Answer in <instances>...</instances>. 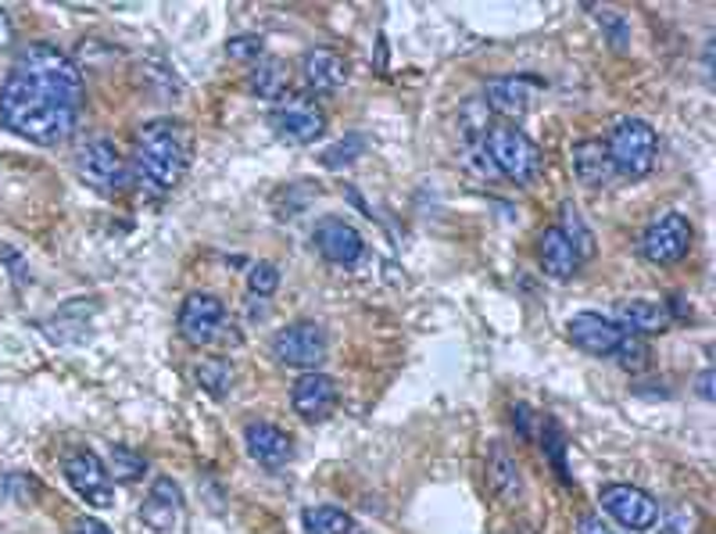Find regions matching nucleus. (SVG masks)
<instances>
[{"instance_id":"obj_1","label":"nucleus","mask_w":716,"mask_h":534,"mask_svg":"<svg viewBox=\"0 0 716 534\" xmlns=\"http://www.w3.org/2000/svg\"><path fill=\"white\" fill-rule=\"evenodd\" d=\"M83 97L75 58L51 43H29L0 83V126L40 147L69 144L80 126Z\"/></svg>"},{"instance_id":"obj_2","label":"nucleus","mask_w":716,"mask_h":534,"mask_svg":"<svg viewBox=\"0 0 716 534\" xmlns=\"http://www.w3.org/2000/svg\"><path fill=\"white\" fill-rule=\"evenodd\" d=\"M190 165V136L173 119L144 122L136 133V179L144 183L151 194H165L179 187Z\"/></svg>"},{"instance_id":"obj_3","label":"nucleus","mask_w":716,"mask_h":534,"mask_svg":"<svg viewBox=\"0 0 716 534\" xmlns=\"http://www.w3.org/2000/svg\"><path fill=\"white\" fill-rule=\"evenodd\" d=\"M480 147L487 162H491V170L498 176L512 179L516 187H535L541 179V170H544L541 147L530 141V133L512 126V122H491Z\"/></svg>"},{"instance_id":"obj_4","label":"nucleus","mask_w":716,"mask_h":534,"mask_svg":"<svg viewBox=\"0 0 716 534\" xmlns=\"http://www.w3.org/2000/svg\"><path fill=\"white\" fill-rule=\"evenodd\" d=\"M605 155L613 162V173L627 179H645L660 155V136L645 119H620L605 141Z\"/></svg>"},{"instance_id":"obj_5","label":"nucleus","mask_w":716,"mask_h":534,"mask_svg":"<svg viewBox=\"0 0 716 534\" xmlns=\"http://www.w3.org/2000/svg\"><path fill=\"white\" fill-rule=\"evenodd\" d=\"M61 474H65L69 487L86 506L108 510L115 502V481L108 477V466H104V460L94 449H83V445L69 449L61 455Z\"/></svg>"},{"instance_id":"obj_6","label":"nucleus","mask_w":716,"mask_h":534,"mask_svg":"<svg viewBox=\"0 0 716 534\" xmlns=\"http://www.w3.org/2000/svg\"><path fill=\"white\" fill-rule=\"evenodd\" d=\"M75 173H80L86 187H94L101 194H118L129 179L126 158L118 155V147L108 141V136H101V141H86L80 151H75Z\"/></svg>"},{"instance_id":"obj_7","label":"nucleus","mask_w":716,"mask_h":534,"mask_svg":"<svg viewBox=\"0 0 716 534\" xmlns=\"http://www.w3.org/2000/svg\"><path fill=\"white\" fill-rule=\"evenodd\" d=\"M692 240H695V230H692L688 216H681V212H666V216H660L642 234L637 251H642V258L652 266H677L681 258L692 251Z\"/></svg>"},{"instance_id":"obj_8","label":"nucleus","mask_w":716,"mask_h":534,"mask_svg":"<svg viewBox=\"0 0 716 534\" xmlns=\"http://www.w3.org/2000/svg\"><path fill=\"white\" fill-rule=\"evenodd\" d=\"M599 506L613 516L620 527L637 531V534H648L660 527V502L652 499L648 492L634 484H605L599 492Z\"/></svg>"},{"instance_id":"obj_9","label":"nucleus","mask_w":716,"mask_h":534,"mask_svg":"<svg viewBox=\"0 0 716 534\" xmlns=\"http://www.w3.org/2000/svg\"><path fill=\"white\" fill-rule=\"evenodd\" d=\"M272 356L294 370H312L326 359V330L312 319H298L272 333Z\"/></svg>"},{"instance_id":"obj_10","label":"nucleus","mask_w":716,"mask_h":534,"mask_svg":"<svg viewBox=\"0 0 716 534\" xmlns=\"http://www.w3.org/2000/svg\"><path fill=\"white\" fill-rule=\"evenodd\" d=\"M272 122H277L280 136L294 144H312L326 133V115L309 94H287L272 109Z\"/></svg>"},{"instance_id":"obj_11","label":"nucleus","mask_w":716,"mask_h":534,"mask_svg":"<svg viewBox=\"0 0 716 534\" xmlns=\"http://www.w3.org/2000/svg\"><path fill=\"white\" fill-rule=\"evenodd\" d=\"M222 327H226V305L216 295L194 291V295L183 298V305H179V333L190 345L201 348V345L219 341Z\"/></svg>"},{"instance_id":"obj_12","label":"nucleus","mask_w":716,"mask_h":534,"mask_svg":"<svg viewBox=\"0 0 716 534\" xmlns=\"http://www.w3.org/2000/svg\"><path fill=\"white\" fill-rule=\"evenodd\" d=\"M567 338L588 356H616L631 333L602 312H577L567 324Z\"/></svg>"},{"instance_id":"obj_13","label":"nucleus","mask_w":716,"mask_h":534,"mask_svg":"<svg viewBox=\"0 0 716 534\" xmlns=\"http://www.w3.org/2000/svg\"><path fill=\"white\" fill-rule=\"evenodd\" d=\"M315 248L319 255L326 258L333 266H359L365 258V240L362 234L355 230L352 223L344 219H323L315 226Z\"/></svg>"},{"instance_id":"obj_14","label":"nucleus","mask_w":716,"mask_h":534,"mask_svg":"<svg viewBox=\"0 0 716 534\" xmlns=\"http://www.w3.org/2000/svg\"><path fill=\"white\" fill-rule=\"evenodd\" d=\"M291 405L304 423L326 420L338 409V384L326 373H301L291 388Z\"/></svg>"},{"instance_id":"obj_15","label":"nucleus","mask_w":716,"mask_h":534,"mask_svg":"<svg viewBox=\"0 0 716 534\" xmlns=\"http://www.w3.org/2000/svg\"><path fill=\"white\" fill-rule=\"evenodd\" d=\"M243 438H248L251 455L266 470L291 466V460H294V438L287 434L283 427H277V423H251L248 431H243Z\"/></svg>"},{"instance_id":"obj_16","label":"nucleus","mask_w":716,"mask_h":534,"mask_svg":"<svg viewBox=\"0 0 716 534\" xmlns=\"http://www.w3.org/2000/svg\"><path fill=\"white\" fill-rule=\"evenodd\" d=\"M484 104L491 109L495 115H501L506 122H520L530 109V80L523 75H498V80L487 83V94Z\"/></svg>"},{"instance_id":"obj_17","label":"nucleus","mask_w":716,"mask_h":534,"mask_svg":"<svg viewBox=\"0 0 716 534\" xmlns=\"http://www.w3.org/2000/svg\"><path fill=\"white\" fill-rule=\"evenodd\" d=\"M304 80L315 94H338L347 83V61L333 48H312L304 58Z\"/></svg>"},{"instance_id":"obj_18","label":"nucleus","mask_w":716,"mask_h":534,"mask_svg":"<svg viewBox=\"0 0 716 534\" xmlns=\"http://www.w3.org/2000/svg\"><path fill=\"white\" fill-rule=\"evenodd\" d=\"M538 263L552 280H570L581 269V255L573 251V244L562 237L559 226H544L538 240Z\"/></svg>"},{"instance_id":"obj_19","label":"nucleus","mask_w":716,"mask_h":534,"mask_svg":"<svg viewBox=\"0 0 716 534\" xmlns=\"http://www.w3.org/2000/svg\"><path fill=\"white\" fill-rule=\"evenodd\" d=\"M179 513H183V492L176 487V481L158 477L155 481V492H151L144 499V506H141L144 524L155 527V531H169L179 521Z\"/></svg>"},{"instance_id":"obj_20","label":"nucleus","mask_w":716,"mask_h":534,"mask_svg":"<svg viewBox=\"0 0 716 534\" xmlns=\"http://www.w3.org/2000/svg\"><path fill=\"white\" fill-rule=\"evenodd\" d=\"M573 176H577V183H581V187H605V183L616 176L602 141L573 144Z\"/></svg>"},{"instance_id":"obj_21","label":"nucleus","mask_w":716,"mask_h":534,"mask_svg":"<svg viewBox=\"0 0 716 534\" xmlns=\"http://www.w3.org/2000/svg\"><path fill=\"white\" fill-rule=\"evenodd\" d=\"M620 327L634 333V338H656V333H663L670 327V316L660 301H645V298H634L627 301L620 309Z\"/></svg>"},{"instance_id":"obj_22","label":"nucleus","mask_w":716,"mask_h":534,"mask_svg":"<svg viewBox=\"0 0 716 534\" xmlns=\"http://www.w3.org/2000/svg\"><path fill=\"white\" fill-rule=\"evenodd\" d=\"M487 487H491L498 499H516V492H520V474H516L512 455L501 441H495V445L487 449Z\"/></svg>"},{"instance_id":"obj_23","label":"nucleus","mask_w":716,"mask_h":534,"mask_svg":"<svg viewBox=\"0 0 716 534\" xmlns=\"http://www.w3.org/2000/svg\"><path fill=\"white\" fill-rule=\"evenodd\" d=\"M251 94L262 97V101H280L287 97V65L280 58H262L255 61L251 69Z\"/></svg>"},{"instance_id":"obj_24","label":"nucleus","mask_w":716,"mask_h":534,"mask_svg":"<svg viewBox=\"0 0 716 534\" xmlns=\"http://www.w3.org/2000/svg\"><path fill=\"white\" fill-rule=\"evenodd\" d=\"M301 527L304 534H352L355 521L338 506H312L301 513Z\"/></svg>"},{"instance_id":"obj_25","label":"nucleus","mask_w":716,"mask_h":534,"mask_svg":"<svg viewBox=\"0 0 716 534\" xmlns=\"http://www.w3.org/2000/svg\"><path fill=\"white\" fill-rule=\"evenodd\" d=\"M197 384H201L211 399H226L234 388V362L222 356H211L205 362H197Z\"/></svg>"},{"instance_id":"obj_26","label":"nucleus","mask_w":716,"mask_h":534,"mask_svg":"<svg viewBox=\"0 0 716 534\" xmlns=\"http://www.w3.org/2000/svg\"><path fill=\"white\" fill-rule=\"evenodd\" d=\"M104 466H108V477L118 481V484H136L147 474V460L141 452L126 449V445H115L108 452V460H104Z\"/></svg>"},{"instance_id":"obj_27","label":"nucleus","mask_w":716,"mask_h":534,"mask_svg":"<svg viewBox=\"0 0 716 534\" xmlns=\"http://www.w3.org/2000/svg\"><path fill=\"white\" fill-rule=\"evenodd\" d=\"M559 230H562V237H567V240L573 244V251L581 255V263H584V258L595 255V237H591L588 223L581 219V212H577L573 205L562 208V223H559Z\"/></svg>"},{"instance_id":"obj_28","label":"nucleus","mask_w":716,"mask_h":534,"mask_svg":"<svg viewBox=\"0 0 716 534\" xmlns=\"http://www.w3.org/2000/svg\"><path fill=\"white\" fill-rule=\"evenodd\" d=\"M365 155V133H347L344 141L333 144L326 155H323V165L326 170H344V165H352Z\"/></svg>"},{"instance_id":"obj_29","label":"nucleus","mask_w":716,"mask_h":534,"mask_svg":"<svg viewBox=\"0 0 716 534\" xmlns=\"http://www.w3.org/2000/svg\"><path fill=\"white\" fill-rule=\"evenodd\" d=\"M541 441H544L548 460H552V466L562 474V481L570 484V470H567V438H562V427H559L556 420H548V423H544Z\"/></svg>"},{"instance_id":"obj_30","label":"nucleus","mask_w":716,"mask_h":534,"mask_svg":"<svg viewBox=\"0 0 716 534\" xmlns=\"http://www.w3.org/2000/svg\"><path fill=\"white\" fill-rule=\"evenodd\" d=\"M226 58L243 61V65H255V61H262V58H266V40H262V37H255V33L226 40Z\"/></svg>"},{"instance_id":"obj_31","label":"nucleus","mask_w":716,"mask_h":534,"mask_svg":"<svg viewBox=\"0 0 716 534\" xmlns=\"http://www.w3.org/2000/svg\"><path fill=\"white\" fill-rule=\"evenodd\" d=\"M248 287H251L255 298H272V295H277V287H280V269L272 263H255Z\"/></svg>"},{"instance_id":"obj_32","label":"nucleus","mask_w":716,"mask_h":534,"mask_svg":"<svg viewBox=\"0 0 716 534\" xmlns=\"http://www.w3.org/2000/svg\"><path fill=\"white\" fill-rule=\"evenodd\" d=\"M616 362L623 366L627 373H645V366H648V345L642 338H631L620 345V352H616Z\"/></svg>"},{"instance_id":"obj_33","label":"nucleus","mask_w":716,"mask_h":534,"mask_svg":"<svg viewBox=\"0 0 716 534\" xmlns=\"http://www.w3.org/2000/svg\"><path fill=\"white\" fill-rule=\"evenodd\" d=\"M0 263H4L8 269V277L14 280V287H25L29 280V263H25V255L19 248H11V244H0Z\"/></svg>"},{"instance_id":"obj_34","label":"nucleus","mask_w":716,"mask_h":534,"mask_svg":"<svg viewBox=\"0 0 716 534\" xmlns=\"http://www.w3.org/2000/svg\"><path fill=\"white\" fill-rule=\"evenodd\" d=\"M602 22H605V33H609V43H620V48H627V22L620 19L613 11H602Z\"/></svg>"},{"instance_id":"obj_35","label":"nucleus","mask_w":716,"mask_h":534,"mask_svg":"<svg viewBox=\"0 0 716 534\" xmlns=\"http://www.w3.org/2000/svg\"><path fill=\"white\" fill-rule=\"evenodd\" d=\"M484 112H487V104L484 101H474V104H466L463 109V126H466V133H487V119H484Z\"/></svg>"},{"instance_id":"obj_36","label":"nucleus","mask_w":716,"mask_h":534,"mask_svg":"<svg viewBox=\"0 0 716 534\" xmlns=\"http://www.w3.org/2000/svg\"><path fill=\"white\" fill-rule=\"evenodd\" d=\"M573 531H577V534H613V531H609V527L599 521V516H591V513H581V516H577Z\"/></svg>"},{"instance_id":"obj_37","label":"nucleus","mask_w":716,"mask_h":534,"mask_svg":"<svg viewBox=\"0 0 716 534\" xmlns=\"http://www.w3.org/2000/svg\"><path fill=\"white\" fill-rule=\"evenodd\" d=\"M11 40H14V25H11V14L0 8V51L11 48Z\"/></svg>"},{"instance_id":"obj_38","label":"nucleus","mask_w":716,"mask_h":534,"mask_svg":"<svg viewBox=\"0 0 716 534\" xmlns=\"http://www.w3.org/2000/svg\"><path fill=\"white\" fill-rule=\"evenodd\" d=\"M75 534H112L108 527H104L97 516H83L80 524H75Z\"/></svg>"},{"instance_id":"obj_39","label":"nucleus","mask_w":716,"mask_h":534,"mask_svg":"<svg viewBox=\"0 0 716 534\" xmlns=\"http://www.w3.org/2000/svg\"><path fill=\"white\" fill-rule=\"evenodd\" d=\"M516 427H520V434H523V438L535 434V417L527 413V405H516Z\"/></svg>"},{"instance_id":"obj_40","label":"nucleus","mask_w":716,"mask_h":534,"mask_svg":"<svg viewBox=\"0 0 716 534\" xmlns=\"http://www.w3.org/2000/svg\"><path fill=\"white\" fill-rule=\"evenodd\" d=\"M698 394H703L706 402H713V370H703V377H698Z\"/></svg>"},{"instance_id":"obj_41","label":"nucleus","mask_w":716,"mask_h":534,"mask_svg":"<svg viewBox=\"0 0 716 534\" xmlns=\"http://www.w3.org/2000/svg\"><path fill=\"white\" fill-rule=\"evenodd\" d=\"M352 534H365V531H359V527H355V531H352Z\"/></svg>"}]
</instances>
